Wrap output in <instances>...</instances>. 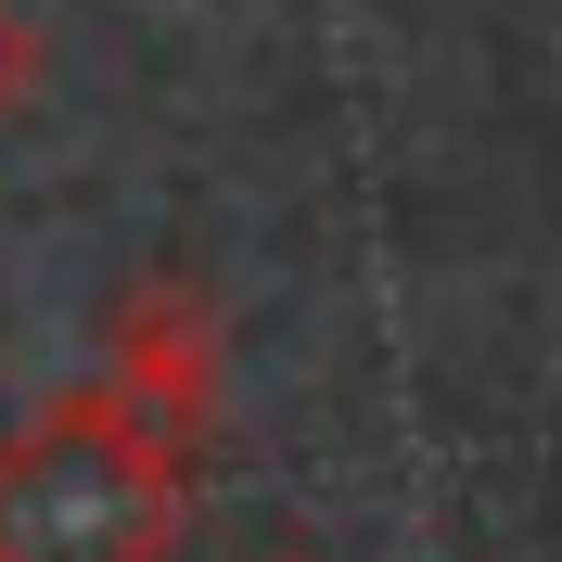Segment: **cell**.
Returning a JSON list of instances; mask_svg holds the SVG:
<instances>
[{"label":"cell","instance_id":"6da1fadb","mask_svg":"<svg viewBox=\"0 0 562 562\" xmlns=\"http://www.w3.org/2000/svg\"><path fill=\"white\" fill-rule=\"evenodd\" d=\"M179 448H154L115 396H77L0 448V562H167Z\"/></svg>","mask_w":562,"mask_h":562},{"label":"cell","instance_id":"7a4b0ae2","mask_svg":"<svg viewBox=\"0 0 562 562\" xmlns=\"http://www.w3.org/2000/svg\"><path fill=\"white\" fill-rule=\"evenodd\" d=\"M115 409H128L154 448H179V435L217 409V333H205L192 294H140V307L115 319Z\"/></svg>","mask_w":562,"mask_h":562},{"label":"cell","instance_id":"3957f363","mask_svg":"<svg viewBox=\"0 0 562 562\" xmlns=\"http://www.w3.org/2000/svg\"><path fill=\"white\" fill-rule=\"evenodd\" d=\"M269 562H294V550H269Z\"/></svg>","mask_w":562,"mask_h":562}]
</instances>
